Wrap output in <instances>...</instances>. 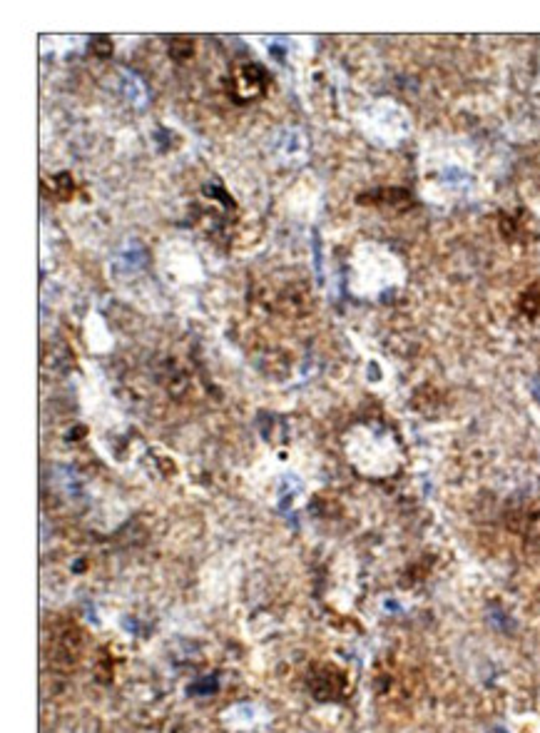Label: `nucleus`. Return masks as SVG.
<instances>
[{"label":"nucleus","mask_w":540,"mask_h":733,"mask_svg":"<svg viewBox=\"0 0 540 733\" xmlns=\"http://www.w3.org/2000/svg\"><path fill=\"white\" fill-rule=\"evenodd\" d=\"M224 90L227 95L232 98L234 102L239 105H247V102H254L259 98L267 95L269 90V75L262 65L257 63H241L227 75L224 80Z\"/></svg>","instance_id":"nucleus-1"},{"label":"nucleus","mask_w":540,"mask_h":733,"mask_svg":"<svg viewBox=\"0 0 540 733\" xmlns=\"http://www.w3.org/2000/svg\"><path fill=\"white\" fill-rule=\"evenodd\" d=\"M411 192L404 187H378V190L359 195V205L371 207H388V210H406L411 207Z\"/></svg>","instance_id":"nucleus-2"},{"label":"nucleus","mask_w":540,"mask_h":733,"mask_svg":"<svg viewBox=\"0 0 540 733\" xmlns=\"http://www.w3.org/2000/svg\"><path fill=\"white\" fill-rule=\"evenodd\" d=\"M518 310L528 319H535L540 315V285H530L528 290H523V295L518 300Z\"/></svg>","instance_id":"nucleus-3"},{"label":"nucleus","mask_w":540,"mask_h":733,"mask_svg":"<svg viewBox=\"0 0 540 733\" xmlns=\"http://www.w3.org/2000/svg\"><path fill=\"white\" fill-rule=\"evenodd\" d=\"M500 235H503L505 240H510V242H515V240H520L525 235L523 225H520L518 215H503L500 217Z\"/></svg>","instance_id":"nucleus-4"},{"label":"nucleus","mask_w":540,"mask_h":733,"mask_svg":"<svg viewBox=\"0 0 540 733\" xmlns=\"http://www.w3.org/2000/svg\"><path fill=\"white\" fill-rule=\"evenodd\" d=\"M53 192L58 200H70L75 195V182L70 172H60L53 177Z\"/></svg>","instance_id":"nucleus-5"},{"label":"nucleus","mask_w":540,"mask_h":733,"mask_svg":"<svg viewBox=\"0 0 540 733\" xmlns=\"http://www.w3.org/2000/svg\"><path fill=\"white\" fill-rule=\"evenodd\" d=\"M169 55L174 60H189L194 55V42L189 37H174L169 42Z\"/></svg>","instance_id":"nucleus-6"},{"label":"nucleus","mask_w":540,"mask_h":733,"mask_svg":"<svg viewBox=\"0 0 540 733\" xmlns=\"http://www.w3.org/2000/svg\"><path fill=\"white\" fill-rule=\"evenodd\" d=\"M112 40L107 35H97L92 37V42H90V53L97 55V58H110L112 55Z\"/></svg>","instance_id":"nucleus-7"}]
</instances>
